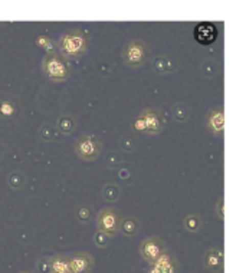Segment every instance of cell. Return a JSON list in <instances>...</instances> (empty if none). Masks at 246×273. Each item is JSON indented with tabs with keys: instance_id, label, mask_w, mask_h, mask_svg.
<instances>
[{
	"instance_id": "277c9868",
	"label": "cell",
	"mask_w": 246,
	"mask_h": 273,
	"mask_svg": "<svg viewBox=\"0 0 246 273\" xmlns=\"http://www.w3.org/2000/svg\"><path fill=\"white\" fill-rule=\"evenodd\" d=\"M123 61L125 66L139 69L144 66L148 58V48L141 39H130L123 48Z\"/></svg>"
},
{
	"instance_id": "5b68a950",
	"label": "cell",
	"mask_w": 246,
	"mask_h": 273,
	"mask_svg": "<svg viewBox=\"0 0 246 273\" xmlns=\"http://www.w3.org/2000/svg\"><path fill=\"white\" fill-rule=\"evenodd\" d=\"M74 150L82 161H97L102 152V141L94 134H84L75 141Z\"/></svg>"
},
{
	"instance_id": "9a60e30c",
	"label": "cell",
	"mask_w": 246,
	"mask_h": 273,
	"mask_svg": "<svg viewBox=\"0 0 246 273\" xmlns=\"http://www.w3.org/2000/svg\"><path fill=\"white\" fill-rule=\"evenodd\" d=\"M56 125H58V129L61 131L62 134H65V135H70L71 132L75 129V121L68 117V115H65V117H61L58 122H56Z\"/></svg>"
},
{
	"instance_id": "2e32d148",
	"label": "cell",
	"mask_w": 246,
	"mask_h": 273,
	"mask_svg": "<svg viewBox=\"0 0 246 273\" xmlns=\"http://www.w3.org/2000/svg\"><path fill=\"white\" fill-rule=\"evenodd\" d=\"M121 229H123V232L125 235L131 236L137 232L139 226H137V221L136 220H132V219H125L124 221H121Z\"/></svg>"
},
{
	"instance_id": "d6986e66",
	"label": "cell",
	"mask_w": 246,
	"mask_h": 273,
	"mask_svg": "<svg viewBox=\"0 0 246 273\" xmlns=\"http://www.w3.org/2000/svg\"><path fill=\"white\" fill-rule=\"evenodd\" d=\"M19 273H32V272H29V270H22V272H19Z\"/></svg>"
},
{
	"instance_id": "4fadbf2b",
	"label": "cell",
	"mask_w": 246,
	"mask_h": 273,
	"mask_svg": "<svg viewBox=\"0 0 246 273\" xmlns=\"http://www.w3.org/2000/svg\"><path fill=\"white\" fill-rule=\"evenodd\" d=\"M48 273H71L68 255L58 253L48 260Z\"/></svg>"
},
{
	"instance_id": "6da1fadb",
	"label": "cell",
	"mask_w": 246,
	"mask_h": 273,
	"mask_svg": "<svg viewBox=\"0 0 246 273\" xmlns=\"http://www.w3.org/2000/svg\"><path fill=\"white\" fill-rule=\"evenodd\" d=\"M88 36L81 29H70L58 38L56 46L63 59H77L88 52Z\"/></svg>"
},
{
	"instance_id": "e0dca14e",
	"label": "cell",
	"mask_w": 246,
	"mask_h": 273,
	"mask_svg": "<svg viewBox=\"0 0 246 273\" xmlns=\"http://www.w3.org/2000/svg\"><path fill=\"white\" fill-rule=\"evenodd\" d=\"M216 214H217V217L223 220L225 219V198L220 197L217 200V203H216Z\"/></svg>"
},
{
	"instance_id": "8992f818",
	"label": "cell",
	"mask_w": 246,
	"mask_h": 273,
	"mask_svg": "<svg viewBox=\"0 0 246 273\" xmlns=\"http://www.w3.org/2000/svg\"><path fill=\"white\" fill-rule=\"evenodd\" d=\"M163 125H164V120H163L162 114L157 109H153V108L143 109L139 117H137V120H136V128L147 134V135L160 134Z\"/></svg>"
},
{
	"instance_id": "9c48e42d",
	"label": "cell",
	"mask_w": 246,
	"mask_h": 273,
	"mask_svg": "<svg viewBox=\"0 0 246 273\" xmlns=\"http://www.w3.org/2000/svg\"><path fill=\"white\" fill-rule=\"evenodd\" d=\"M70 258L71 273H91L95 265L93 255L88 252H75Z\"/></svg>"
},
{
	"instance_id": "7a4b0ae2",
	"label": "cell",
	"mask_w": 246,
	"mask_h": 273,
	"mask_svg": "<svg viewBox=\"0 0 246 273\" xmlns=\"http://www.w3.org/2000/svg\"><path fill=\"white\" fill-rule=\"evenodd\" d=\"M42 71L52 82H65L70 79L71 69L66 59L58 52H48L42 59Z\"/></svg>"
},
{
	"instance_id": "30bf717a",
	"label": "cell",
	"mask_w": 246,
	"mask_h": 273,
	"mask_svg": "<svg viewBox=\"0 0 246 273\" xmlns=\"http://www.w3.org/2000/svg\"><path fill=\"white\" fill-rule=\"evenodd\" d=\"M203 265L210 273H222L225 269V253L222 247L213 246L208 249L203 258Z\"/></svg>"
},
{
	"instance_id": "7c38bea8",
	"label": "cell",
	"mask_w": 246,
	"mask_h": 273,
	"mask_svg": "<svg viewBox=\"0 0 246 273\" xmlns=\"http://www.w3.org/2000/svg\"><path fill=\"white\" fill-rule=\"evenodd\" d=\"M147 273H178V263L169 252H166L150 265Z\"/></svg>"
},
{
	"instance_id": "ba28073f",
	"label": "cell",
	"mask_w": 246,
	"mask_h": 273,
	"mask_svg": "<svg viewBox=\"0 0 246 273\" xmlns=\"http://www.w3.org/2000/svg\"><path fill=\"white\" fill-rule=\"evenodd\" d=\"M205 127L213 136H223L225 134V109L223 106L210 108L205 117Z\"/></svg>"
},
{
	"instance_id": "52a82bcc",
	"label": "cell",
	"mask_w": 246,
	"mask_h": 273,
	"mask_svg": "<svg viewBox=\"0 0 246 273\" xmlns=\"http://www.w3.org/2000/svg\"><path fill=\"white\" fill-rule=\"evenodd\" d=\"M167 252L166 249V244L163 242L160 237L157 236H148L146 239H143L139 246V253L141 259L151 265L154 263L157 259L160 258L162 255H164Z\"/></svg>"
},
{
	"instance_id": "3957f363",
	"label": "cell",
	"mask_w": 246,
	"mask_h": 273,
	"mask_svg": "<svg viewBox=\"0 0 246 273\" xmlns=\"http://www.w3.org/2000/svg\"><path fill=\"white\" fill-rule=\"evenodd\" d=\"M121 213L116 207H104L97 213L95 217V226L101 235L107 237H114L121 229Z\"/></svg>"
},
{
	"instance_id": "5bb4252c",
	"label": "cell",
	"mask_w": 246,
	"mask_h": 273,
	"mask_svg": "<svg viewBox=\"0 0 246 273\" xmlns=\"http://www.w3.org/2000/svg\"><path fill=\"white\" fill-rule=\"evenodd\" d=\"M185 229L190 233H196L202 229V219H200L199 214H187L183 220Z\"/></svg>"
},
{
	"instance_id": "8fae6325",
	"label": "cell",
	"mask_w": 246,
	"mask_h": 273,
	"mask_svg": "<svg viewBox=\"0 0 246 273\" xmlns=\"http://www.w3.org/2000/svg\"><path fill=\"white\" fill-rule=\"evenodd\" d=\"M193 36H194V40L200 45H212L217 39V28L210 22L197 23L193 32Z\"/></svg>"
},
{
	"instance_id": "ac0fdd59",
	"label": "cell",
	"mask_w": 246,
	"mask_h": 273,
	"mask_svg": "<svg viewBox=\"0 0 246 273\" xmlns=\"http://www.w3.org/2000/svg\"><path fill=\"white\" fill-rule=\"evenodd\" d=\"M0 111H2V114L3 115H12L15 112V106L12 102H9V101H5L3 104H2V108H0Z\"/></svg>"
}]
</instances>
